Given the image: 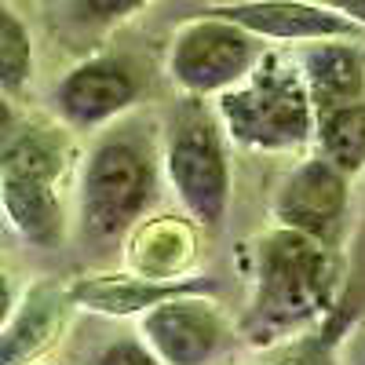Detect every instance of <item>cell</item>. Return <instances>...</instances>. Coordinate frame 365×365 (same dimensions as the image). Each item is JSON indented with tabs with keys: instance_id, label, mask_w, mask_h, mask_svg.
Wrapping results in <instances>:
<instances>
[{
	"instance_id": "7c38bea8",
	"label": "cell",
	"mask_w": 365,
	"mask_h": 365,
	"mask_svg": "<svg viewBox=\"0 0 365 365\" xmlns=\"http://www.w3.org/2000/svg\"><path fill=\"white\" fill-rule=\"evenodd\" d=\"M70 303L91 314H106V318H132L146 314L150 307H158L161 299L182 296V292H212L205 278H143V274L120 270V274H81L70 285Z\"/></svg>"
},
{
	"instance_id": "52a82bcc",
	"label": "cell",
	"mask_w": 365,
	"mask_h": 365,
	"mask_svg": "<svg viewBox=\"0 0 365 365\" xmlns=\"http://www.w3.org/2000/svg\"><path fill=\"white\" fill-rule=\"evenodd\" d=\"M139 332L165 365H212L230 344V325L205 292L161 299L143 314Z\"/></svg>"
},
{
	"instance_id": "277c9868",
	"label": "cell",
	"mask_w": 365,
	"mask_h": 365,
	"mask_svg": "<svg viewBox=\"0 0 365 365\" xmlns=\"http://www.w3.org/2000/svg\"><path fill=\"white\" fill-rule=\"evenodd\" d=\"M66 158L48 128L15 125L0 132V205L4 223L37 249H55L66 237V212L58 197Z\"/></svg>"
},
{
	"instance_id": "ffe728a7",
	"label": "cell",
	"mask_w": 365,
	"mask_h": 365,
	"mask_svg": "<svg viewBox=\"0 0 365 365\" xmlns=\"http://www.w3.org/2000/svg\"><path fill=\"white\" fill-rule=\"evenodd\" d=\"M15 299H19V289H15V278L0 267V325L8 322V314L15 311Z\"/></svg>"
},
{
	"instance_id": "e0dca14e",
	"label": "cell",
	"mask_w": 365,
	"mask_h": 365,
	"mask_svg": "<svg viewBox=\"0 0 365 365\" xmlns=\"http://www.w3.org/2000/svg\"><path fill=\"white\" fill-rule=\"evenodd\" d=\"M91 365H165L154 351L146 347V340H135V336H120L113 344H106L96 361Z\"/></svg>"
},
{
	"instance_id": "d6986e66",
	"label": "cell",
	"mask_w": 365,
	"mask_h": 365,
	"mask_svg": "<svg viewBox=\"0 0 365 365\" xmlns=\"http://www.w3.org/2000/svg\"><path fill=\"white\" fill-rule=\"evenodd\" d=\"M314 4L336 11V15H344L347 22H354V26L365 29V0H314Z\"/></svg>"
},
{
	"instance_id": "6da1fadb",
	"label": "cell",
	"mask_w": 365,
	"mask_h": 365,
	"mask_svg": "<svg viewBox=\"0 0 365 365\" xmlns=\"http://www.w3.org/2000/svg\"><path fill=\"white\" fill-rule=\"evenodd\" d=\"M340 282V263L329 241L292 227H278L256 241V296L249 329L278 336L329 311Z\"/></svg>"
},
{
	"instance_id": "ac0fdd59",
	"label": "cell",
	"mask_w": 365,
	"mask_h": 365,
	"mask_svg": "<svg viewBox=\"0 0 365 365\" xmlns=\"http://www.w3.org/2000/svg\"><path fill=\"white\" fill-rule=\"evenodd\" d=\"M81 11L88 19H99V22H113V19H125L135 8H143L146 0H77Z\"/></svg>"
},
{
	"instance_id": "2e32d148",
	"label": "cell",
	"mask_w": 365,
	"mask_h": 365,
	"mask_svg": "<svg viewBox=\"0 0 365 365\" xmlns=\"http://www.w3.org/2000/svg\"><path fill=\"white\" fill-rule=\"evenodd\" d=\"M34 77V37L29 26L0 4V96H22Z\"/></svg>"
},
{
	"instance_id": "9a60e30c",
	"label": "cell",
	"mask_w": 365,
	"mask_h": 365,
	"mask_svg": "<svg viewBox=\"0 0 365 365\" xmlns=\"http://www.w3.org/2000/svg\"><path fill=\"white\" fill-rule=\"evenodd\" d=\"M314 143L329 165H336L344 175H354L365 165V103L358 99L318 110Z\"/></svg>"
},
{
	"instance_id": "5b68a950",
	"label": "cell",
	"mask_w": 365,
	"mask_h": 365,
	"mask_svg": "<svg viewBox=\"0 0 365 365\" xmlns=\"http://www.w3.org/2000/svg\"><path fill=\"white\" fill-rule=\"evenodd\" d=\"M165 172L179 205L197 227H223L230 208L227 132L220 125V113L208 110L197 96H190L168 120Z\"/></svg>"
},
{
	"instance_id": "4fadbf2b",
	"label": "cell",
	"mask_w": 365,
	"mask_h": 365,
	"mask_svg": "<svg viewBox=\"0 0 365 365\" xmlns=\"http://www.w3.org/2000/svg\"><path fill=\"white\" fill-rule=\"evenodd\" d=\"M128 249H125V263L132 274L143 278H158V282H172V278H187V270L197 259V223L190 220H175V216H161V220H139L128 234Z\"/></svg>"
},
{
	"instance_id": "9c48e42d",
	"label": "cell",
	"mask_w": 365,
	"mask_h": 365,
	"mask_svg": "<svg viewBox=\"0 0 365 365\" xmlns=\"http://www.w3.org/2000/svg\"><path fill=\"white\" fill-rule=\"evenodd\" d=\"M347 179L351 175H344L336 165H329L322 154L299 161L274 194L278 227H292L329 241L340 230L347 212Z\"/></svg>"
},
{
	"instance_id": "7402d4cb",
	"label": "cell",
	"mask_w": 365,
	"mask_h": 365,
	"mask_svg": "<svg viewBox=\"0 0 365 365\" xmlns=\"http://www.w3.org/2000/svg\"><path fill=\"white\" fill-rule=\"evenodd\" d=\"M358 365H365V340H361V347H358Z\"/></svg>"
},
{
	"instance_id": "3957f363",
	"label": "cell",
	"mask_w": 365,
	"mask_h": 365,
	"mask_svg": "<svg viewBox=\"0 0 365 365\" xmlns=\"http://www.w3.org/2000/svg\"><path fill=\"white\" fill-rule=\"evenodd\" d=\"M223 132L249 150H296L314 139L318 110L303 73L278 55H259L245 81L220 91Z\"/></svg>"
},
{
	"instance_id": "603a6c76",
	"label": "cell",
	"mask_w": 365,
	"mask_h": 365,
	"mask_svg": "<svg viewBox=\"0 0 365 365\" xmlns=\"http://www.w3.org/2000/svg\"><path fill=\"white\" fill-rule=\"evenodd\" d=\"M0 220H4V205H0Z\"/></svg>"
},
{
	"instance_id": "ba28073f",
	"label": "cell",
	"mask_w": 365,
	"mask_h": 365,
	"mask_svg": "<svg viewBox=\"0 0 365 365\" xmlns=\"http://www.w3.org/2000/svg\"><path fill=\"white\" fill-rule=\"evenodd\" d=\"M139 96V84L132 70L117 58H88V63L73 66L63 73V81L51 91L55 113L77 132H91L113 125Z\"/></svg>"
},
{
	"instance_id": "8992f818",
	"label": "cell",
	"mask_w": 365,
	"mask_h": 365,
	"mask_svg": "<svg viewBox=\"0 0 365 365\" xmlns=\"http://www.w3.org/2000/svg\"><path fill=\"white\" fill-rule=\"evenodd\" d=\"M259 63V37L230 19L208 15L187 22L168 51V73L187 96H220L245 81Z\"/></svg>"
},
{
	"instance_id": "7a4b0ae2",
	"label": "cell",
	"mask_w": 365,
	"mask_h": 365,
	"mask_svg": "<svg viewBox=\"0 0 365 365\" xmlns=\"http://www.w3.org/2000/svg\"><path fill=\"white\" fill-rule=\"evenodd\" d=\"M158 150L143 128H110L81 168L77 227L81 237L106 245L125 237L158 194Z\"/></svg>"
},
{
	"instance_id": "5bb4252c",
	"label": "cell",
	"mask_w": 365,
	"mask_h": 365,
	"mask_svg": "<svg viewBox=\"0 0 365 365\" xmlns=\"http://www.w3.org/2000/svg\"><path fill=\"white\" fill-rule=\"evenodd\" d=\"M299 73L311 91L314 110L358 103L365 96V63L351 44H340V37L311 41V48L299 55Z\"/></svg>"
},
{
	"instance_id": "44dd1931",
	"label": "cell",
	"mask_w": 365,
	"mask_h": 365,
	"mask_svg": "<svg viewBox=\"0 0 365 365\" xmlns=\"http://www.w3.org/2000/svg\"><path fill=\"white\" fill-rule=\"evenodd\" d=\"M274 365H318V361H314V354H311L307 347H292V351H285Z\"/></svg>"
},
{
	"instance_id": "8fae6325",
	"label": "cell",
	"mask_w": 365,
	"mask_h": 365,
	"mask_svg": "<svg viewBox=\"0 0 365 365\" xmlns=\"http://www.w3.org/2000/svg\"><path fill=\"white\" fill-rule=\"evenodd\" d=\"M70 307V289L51 278L19 292L15 311L0 325V365H37L63 340Z\"/></svg>"
},
{
	"instance_id": "30bf717a",
	"label": "cell",
	"mask_w": 365,
	"mask_h": 365,
	"mask_svg": "<svg viewBox=\"0 0 365 365\" xmlns=\"http://www.w3.org/2000/svg\"><path fill=\"white\" fill-rule=\"evenodd\" d=\"M205 11L230 19L241 29L267 37V41H307L311 44V41H336V37L365 34L361 26L314 4V0H237V4H216Z\"/></svg>"
}]
</instances>
